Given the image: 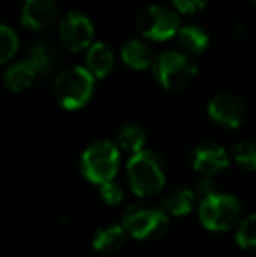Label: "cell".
Here are the masks:
<instances>
[{"instance_id":"20","label":"cell","mask_w":256,"mask_h":257,"mask_svg":"<svg viewBox=\"0 0 256 257\" xmlns=\"http://www.w3.org/2000/svg\"><path fill=\"white\" fill-rule=\"evenodd\" d=\"M235 243L246 252H256V212L240 219L237 224Z\"/></svg>"},{"instance_id":"19","label":"cell","mask_w":256,"mask_h":257,"mask_svg":"<svg viewBox=\"0 0 256 257\" xmlns=\"http://www.w3.org/2000/svg\"><path fill=\"white\" fill-rule=\"evenodd\" d=\"M28 63L34 67V70L42 75L49 74L56 65V51L48 41H37L34 42L30 49H28Z\"/></svg>"},{"instance_id":"13","label":"cell","mask_w":256,"mask_h":257,"mask_svg":"<svg viewBox=\"0 0 256 257\" xmlns=\"http://www.w3.org/2000/svg\"><path fill=\"white\" fill-rule=\"evenodd\" d=\"M176 42L183 53L190 54V56H200L207 51L211 39H209L207 32L198 25H185L176 34Z\"/></svg>"},{"instance_id":"1","label":"cell","mask_w":256,"mask_h":257,"mask_svg":"<svg viewBox=\"0 0 256 257\" xmlns=\"http://www.w3.org/2000/svg\"><path fill=\"white\" fill-rule=\"evenodd\" d=\"M127 177L133 194L140 198H151L163 191L167 182V165L163 158L154 151L142 149L140 153L130 156Z\"/></svg>"},{"instance_id":"15","label":"cell","mask_w":256,"mask_h":257,"mask_svg":"<svg viewBox=\"0 0 256 257\" xmlns=\"http://www.w3.org/2000/svg\"><path fill=\"white\" fill-rule=\"evenodd\" d=\"M114 67V53L106 42H93L86 53V68L95 79H104Z\"/></svg>"},{"instance_id":"2","label":"cell","mask_w":256,"mask_h":257,"mask_svg":"<svg viewBox=\"0 0 256 257\" xmlns=\"http://www.w3.org/2000/svg\"><path fill=\"white\" fill-rule=\"evenodd\" d=\"M198 219L207 231L212 233H226L235 229L242 219V203L235 194L216 193L202 198L198 201Z\"/></svg>"},{"instance_id":"22","label":"cell","mask_w":256,"mask_h":257,"mask_svg":"<svg viewBox=\"0 0 256 257\" xmlns=\"http://www.w3.org/2000/svg\"><path fill=\"white\" fill-rule=\"evenodd\" d=\"M18 48H20L18 34L9 25L0 23V65L13 60L18 53Z\"/></svg>"},{"instance_id":"5","label":"cell","mask_w":256,"mask_h":257,"mask_svg":"<svg viewBox=\"0 0 256 257\" xmlns=\"http://www.w3.org/2000/svg\"><path fill=\"white\" fill-rule=\"evenodd\" d=\"M121 151L116 142L97 140L90 144L81 156V172L92 184H104L114 180L120 170Z\"/></svg>"},{"instance_id":"7","label":"cell","mask_w":256,"mask_h":257,"mask_svg":"<svg viewBox=\"0 0 256 257\" xmlns=\"http://www.w3.org/2000/svg\"><path fill=\"white\" fill-rule=\"evenodd\" d=\"M137 28L140 35L154 42H165L176 37L181 28L178 11L161 4L147 6L137 18Z\"/></svg>"},{"instance_id":"21","label":"cell","mask_w":256,"mask_h":257,"mask_svg":"<svg viewBox=\"0 0 256 257\" xmlns=\"http://www.w3.org/2000/svg\"><path fill=\"white\" fill-rule=\"evenodd\" d=\"M230 158L240 168L247 170V172H256V142L254 140H240V142H237L232 147Z\"/></svg>"},{"instance_id":"8","label":"cell","mask_w":256,"mask_h":257,"mask_svg":"<svg viewBox=\"0 0 256 257\" xmlns=\"http://www.w3.org/2000/svg\"><path fill=\"white\" fill-rule=\"evenodd\" d=\"M58 35L65 48L74 53H79L88 49L93 44L95 28H93L92 20L84 13H81V11H70L60 21Z\"/></svg>"},{"instance_id":"4","label":"cell","mask_w":256,"mask_h":257,"mask_svg":"<svg viewBox=\"0 0 256 257\" xmlns=\"http://www.w3.org/2000/svg\"><path fill=\"white\" fill-rule=\"evenodd\" d=\"M95 91V77L86 67L72 65L58 74L55 81V95L65 110H79L92 100Z\"/></svg>"},{"instance_id":"25","label":"cell","mask_w":256,"mask_h":257,"mask_svg":"<svg viewBox=\"0 0 256 257\" xmlns=\"http://www.w3.org/2000/svg\"><path fill=\"white\" fill-rule=\"evenodd\" d=\"M218 191V186H216V182L212 180V177H202L200 180L197 182V187H195V193L198 194V198H205L209 196V194L216 193Z\"/></svg>"},{"instance_id":"24","label":"cell","mask_w":256,"mask_h":257,"mask_svg":"<svg viewBox=\"0 0 256 257\" xmlns=\"http://www.w3.org/2000/svg\"><path fill=\"white\" fill-rule=\"evenodd\" d=\"M172 2H174V7L178 13L195 14V13H200L209 4V0H172Z\"/></svg>"},{"instance_id":"6","label":"cell","mask_w":256,"mask_h":257,"mask_svg":"<svg viewBox=\"0 0 256 257\" xmlns=\"http://www.w3.org/2000/svg\"><path fill=\"white\" fill-rule=\"evenodd\" d=\"M123 227L137 240H156L168 229V213L151 203H133L123 213Z\"/></svg>"},{"instance_id":"18","label":"cell","mask_w":256,"mask_h":257,"mask_svg":"<svg viewBox=\"0 0 256 257\" xmlns=\"http://www.w3.org/2000/svg\"><path fill=\"white\" fill-rule=\"evenodd\" d=\"M146 142H147L146 132H144L142 126L135 124V122H127L116 133V146L125 154L133 156L140 153L146 147Z\"/></svg>"},{"instance_id":"23","label":"cell","mask_w":256,"mask_h":257,"mask_svg":"<svg viewBox=\"0 0 256 257\" xmlns=\"http://www.w3.org/2000/svg\"><path fill=\"white\" fill-rule=\"evenodd\" d=\"M125 194L123 189H121L120 184H116L114 180H109V182L100 184V200L109 206H116L123 201Z\"/></svg>"},{"instance_id":"14","label":"cell","mask_w":256,"mask_h":257,"mask_svg":"<svg viewBox=\"0 0 256 257\" xmlns=\"http://www.w3.org/2000/svg\"><path fill=\"white\" fill-rule=\"evenodd\" d=\"M127 229L123 227V224H107L95 231L93 234L92 245L97 252L100 254H114L118 252L127 241Z\"/></svg>"},{"instance_id":"9","label":"cell","mask_w":256,"mask_h":257,"mask_svg":"<svg viewBox=\"0 0 256 257\" xmlns=\"http://www.w3.org/2000/svg\"><path fill=\"white\" fill-rule=\"evenodd\" d=\"M207 115L214 124L226 130H237L247 117V105L233 93H219L207 103Z\"/></svg>"},{"instance_id":"26","label":"cell","mask_w":256,"mask_h":257,"mask_svg":"<svg viewBox=\"0 0 256 257\" xmlns=\"http://www.w3.org/2000/svg\"><path fill=\"white\" fill-rule=\"evenodd\" d=\"M233 37H235L237 42H244L246 41V27L242 23H235L233 25V30H232Z\"/></svg>"},{"instance_id":"27","label":"cell","mask_w":256,"mask_h":257,"mask_svg":"<svg viewBox=\"0 0 256 257\" xmlns=\"http://www.w3.org/2000/svg\"><path fill=\"white\" fill-rule=\"evenodd\" d=\"M253 2H254V4H256V0H253Z\"/></svg>"},{"instance_id":"17","label":"cell","mask_w":256,"mask_h":257,"mask_svg":"<svg viewBox=\"0 0 256 257\" xmlns=\"http://www.w3.org/2000/svg\"><path fill=\"white\" fill-rule=\"evenodd\" d=\"M35 77H37V72H35L34 67L25 60V61H18V63L11 65V67L7 68V70L4 72L2 82L7 91L21 93L34 84Z\"/></svg>"},{"instance_id":"16","label":"cell","mask_w":256,"mask_h":257,"mask_svg":"<svg viewBox=\"0 0 256 257\" xmlns=\"http://www.w3.org/2000/svg\"><path fill=\"white\" fill-rule=\"evenodd\" d=\"M121 60L133 70H146L153 65L154 54L153 49L140 39H130L121 48Z\"/></svg>"},{"instance_id":"10","label":"cell","mask_w":256,"mask_h":257,"mask_svg":"<svg viewBox=\"0 0 256 257\" xmlns=\"http://www.w3.org/2000/svg\"><path fill=\"white\" fill-rule=\"evenodd\" d=\"M230 154L218 142H200L188 154L190 166L200 177H216L230 166Z\"/></svg>"},{"instance_id":"12","label":"cell","mask_w":256,"mask_h":257,"mask_svg":"<svg viewBox=\"0 0 256 257\" xmlns=\"http://www.w3.org/2000/svg\"><path fill=\"white\" fill-rule=\"evenodd\" d=\"M198 194L195 189L186 186H178L168 189L167 193L161 196V208L172 217H183L192 213L198 206Z\"/></svg>"},{"instance_id":"3","label":"cell","mask_w":256,"mask_h":257,"mask_svg":"<svg viewBox=\"0 0 256 257\" xmlns=\"http://www.w3.org/2000/svg\"><path fill=\"white\" fill-rule=\"evenodd\" d=\"M153 77L161 88L179 91L188 88L195 81L198 74V67L195 63L193 56L179 51H165L160 56L154 58L153 65Z\"/></svg>"},{"instance_id":"11","label":"cell","mask_w":256,"mask_h":257,"mask_svg":"<svg viewBox=\"0 0 256 257\" xmlns=\"http://www.w3.org/2000/svg\"><path fill=\"white\" fill-rule=\"evenodd\" d=\"M56 16H58L56 0H23L21 23L30 30H46L55 23Z\"/></svg>"}]
</instances>
